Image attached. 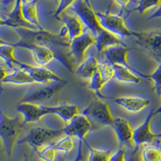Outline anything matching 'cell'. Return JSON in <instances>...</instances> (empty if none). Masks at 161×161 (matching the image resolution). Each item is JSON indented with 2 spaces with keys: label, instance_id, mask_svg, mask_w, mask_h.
Here are the masks:
<instances>
[{
  "label": "cell",
  "instance_id": "38",
  "mask_svg": "<svg viewBox=\"0 0 161 161\" xmlns=\"http://www.w3.org/2000/svg\"><path fill=\"white\" fill-rule=\"evenodd\" d=\"M156 18H161V3L160 5L159 6L158 9L156 10V11H155L152 15H150V16L147 18V19H156Z\"/></svg>",
  "mask_w": 161,
  "mask_h": 161
},
{
  "label": "cell",
  "instance_id": "39",
  "mask_svg": "<svg viewBox=\"0 0 161 161\" xmlns=\"http://www.w3.org/2000/svg\"><path fill=\"white\" fill-rule=\"evenodd\" d=\"M114 1L123 8H126L127 4L130 2V0H114Z\"/></svg>",
  "mask_w": 161,
  "mask_h": 161
},
{
  "label": "cell",
  "instance_id": "6",
  "mask_svg": "<svg viewBox=\"0 0 161 161\" xmlns=\"http://www.w3.org/2000/svg\"><path fill=\"white\" fill-rule=\"evenodd\" d=\"M70 9L85 24L86 29H88L94 36H97L103 28L99 23L96 12L92 9L90 3H87L86 0H76Z\"/></svg>",
  "mask_w": 161,
  "mask_h": 161
},
{
  "label": "cell",
  "instance_id": "44",
  "mask_svg": "<svg viewBox=\"0 0 161 161\" xmlns=\"http://www.w3.org/2000/svg\"><path fill=\"white\" fill-rule=\"evenodd\" d=\"M54 1H55L56 3H58V1H59V0H54Z\"/></svg>",
  "mask_w": 161,
  "mask_h": 161
},
{
  "label": "cell",
  "instance_id": "32",
  "mask_svg": "<svg viewBox=\"0 0 161 161\" xmlns=\"http://www.w3.org/2000/svg\"><path fill=\"white\" fill-rule=\"evenodd\" d=\"M90 80H91L90 85V90H93L97 96H99L100 97H103V95H102V93H101V90H102L103 86L106 85V83H105V81L103 80L102 76L100 75L98 70H97L95 74L93 75V77H92V79Z\"/></svg>",
  "mask_w": 161,
  "mask_h": 161
},
{
  "label": "cell",
  "instance_id": "30",
  "mask_svg": "<svg viewBox=\"0 0 161 161\" xmlns=\"http://www.w3.org/2000/svg\"><path fill=\"white\" fill-rule=\"evenodd\" d=\"M53 146L57 152L69 153L74 147V142L73 140V137L69 136H65V137L62 138L56 143H53Z\"/></svg>",
  "mask_w": 161,
  "mask_h": 161
},
{
  "label": "cell",
  "instance_id": "24",
  "mask_svg": "<svg viewBox=\"0 0 161 161\" xmlns=\"http://www.w3.org/2000/svg\"><path fill=\"white\" fill-rule=\"evenodd\" d=\"M98 61L95 57L90 56L77 66L76 74L83 79L91 80L98 68Z\"/></svg>",
  "mask_w": 161,
  "mask_h": 161
},
{
  "label": "cell",
  "instance_id": "33",
  "mask_svg": "<svg viewBox=\"0 0 161 161\" xmlns=\"http://www.w3.org/2000/svg\"><path fill=\"white\" fill-rule=\"evenodd\" d=\"M161 3V0H139L138 5L132 11H136L139 14H144L147 11L156 7H159Z\"/></svg>",
  "mask_w": 161,
  "mask_h": 161
},
{
  "label": "cell",
  "instance_id": "7",
  "mask_svg": "<svg viewBox=\"0 0 161 161\" xmlns=\"http://www.w3.org/2000/svg\"><path fill=\"white\" fill-rule=\"evenodd\" d=\"M137 44L142 46L149 55L161 64V29L148 31H134Z\"/></svg>",
  "mask_w": 161,
  "mask_h": 161
},
{
  "label": "cell",
  "instance_id": "43",
  "mask_svg": "<svg viewBox=\"0 0 161 161\" xmlns=\"http://www.w3.org/2000/svg\"><path fill=\"white\" fill-rule=\"evenodd\" d=\"M157 136H158V137L160 138V139H161V133H160V134H157Z\"/></svg>",
  "mask_w": 161,
  "mask_h": 161
},
{
  "label": "cell",
  "instance_id": "34",
  "mask_svg": "<svg viewBox=\"0 0 161 161\" xmlns=\"http://www.w3.org/2000/svg\"><path fill=\"white\" fill-rule=\"evenodd\" d=\"M149 80L154 82V90L158 96L161 97V64H159L156 69L148 75Z\"/></svg>",
  "mask_w": 161,
  "mask_h": 161
},
{
  "label": "cell",
  "instance_id": "15",
  "mask_svg": "<svg viewBox=\"0 0 161 161\" xmlns=\"http://www.w3.org/2000/svg\"><path fill=\"white\" fill-rule=\"evenodd\" d=\"M95 36L90 31H85L83 34L77 36L69 43L70 53L78 61H81L85 58L86 52L89 47L95 45Z\"/></svg>",
  "mask_w": 161,
  "mask_h": 161
},
{
  "label": "cell",
  "instance_id": "35",
  "mask_svg": "<svg viewBox=\"0 0 161 161\" xmlns=\"http://www.w3.org/2000/svg\"><path fill=\"white\" fill-rule=\"evenodd\" d=\"M75 2L76 0H60L58 7H57V10H56L55 13H54V17L59 19V16L61 14H63V12L66 11L69 8L72 7V5Z\"/></svg>",
  "mask_w": 161,
  "mask_h": 161
},
{
  "label": "cell",
  "instance_id": "11",
  "mask_svg": "<svg viewBox=\"0 0 161 161\" xmlns=\"http://www.w3.org/2000/svg\"><path fill=\"white\" fill-rule=\"evenodd\" d=\"M111 127L115 132L120 148H123L124 147L130 150L135 148L133 140L134 130L128 121L122 117L114 118Z\"/></svg>",
  "mask_w": 161,
  "mask_h": 161
},
{
  "label": "cell",
  "instance_id": "45",
  "mask_svg": "<svg viewBox=\"0 0 161 161\" xmlns=\"http://www.w3.org/2000/svg\"><path fill=\"white\" fill-rule=\"evenodd\" d=\"M86 2H87V3H90V1H89V0H86Z\"/></svg>",
  "mask_w": 161,
  "mask_h": 161
},
{
  "label": "cell",
  "instance_id": "1",
  "mask_svg": "<svg viewBox=\"0 0 161 161\" xmlns=\"http://www.w3.org/2000/svg\"><path fill=\"white\" fill-rule=\"evenodd\" d=\"M15 29L20 36V40L16 43H9L14 48H26L29 45L47 46L49 48L54 45L69 47L68 32L64 26L60 30V33H53L44 29L33 30L24 28Z\"/></svg>",
  "mask_w": 161,
  "mask_h": 161
},
{
  "label": "cell",
  "instance_id": "8",
  "mask_svg": "<svg viewBox=\"0 0 161 161\" xmlns=\"http://www.w3.org/2000/svg\"><path fill=\"white\" fill-rule=\"evenodd\" d=\"M101 26L106 31L114 35L120 37L134 36V31L129 30L125 24L124 19L120 15H114L110 13L96 12Z\"/></svg>",
  "mask_w": 161,
  "mask_h": 161
},
{
  "label": "cell",
  "instance_id": "25",
  "mask_svg": "<svg viewBox=\"0 0 161 161\" xmlns=\"http://www.w3.org/2000/svg\"><path fill=\"white\" fill-rule=\"evenodd\" d=\"M113 66L114 69V77L119 81L133 84H139L141 82V77L132 70L119 64H113Z\"/></svg>",
  "mask_w": 161,
  "mask_h": 161
},
{
  "label": "cell",
  "instance_id": "16",
  "mask_svg": "<svg viewBox=\"0 0 161 161\" xmlns=\"http://www.w3.org/2000/svg\"><path fill=\"white\" fill-rule=\"evenodd\" d=\"M0 24L1 26H8L15 28H24L33 30L36 28L24 19L22 12V0H15L13 10L7 15L5 19H1Z\"/></svg>",
  "mask_w": 161,
  "mask_h": 161
},
{
  "label": "cell",
  "instance_id": "4",
  "mask_svg": "<svg viewBox=\"0 0 161 161\" xmlns=\"http://www.w3.org/2000/svg\"><path fill=\"white\" fill-rule=\"evenodd\" d=\"M82 114L90 119L92 124L102 126H112L114 120L108 105L99 98L92 99L83 110Z\"/></svg>",
  "mask_w": 161,
  "mask_h": 161
},
{
  "label": "cell",
  "instance_id": "13",
  "mask_svg": "<svg viewBox=\"0 0 161 161\" xmlns=\"http://www.w3.org/2000/svg\"><path fill=\"white\" fill-rule=\"evenodd\" d=\"M16 110L22 114L24 124L36 123L45 115L50 114L48 106L36 103H20Z\"/></svg>",
  "mask_w": 161,
  "mask_h": 161
},
{
  "label": "cell",
  "instance_id": "10",
  "mask_svg": "<svg viewBox=\"0 0 161 161\" xmlns=\"http://www.w3.org/2000/svg\"><path fill=\"white\" fill-rule=\"evenodd\" d=\"M18 68L26 70L32 77L35 82L39 84L48 85L54 82H67L65 80L59 77L53 71L42 66H32L20 62Z\"/></svg>",
  "mask_w": 161,
  "mask_h": 161
},
{
  "label": "cell",
  "instance_id": "19",
  "mask_svg": "<svg viewBox=\"0 0 161 161\" xmlns=\"http://www.w3.org/2000/svg\"><path fill=\"white\" fill-rule=\"evenodd\" d=\"M95 38V47L97 52L99 54L102 53H104L107 48H111V47H114V46H126L122 40H120V39L117 36L114 35L110 31L105 30L104 28L101 30L100 32L97 34Z\"/></svg>",
  "mask_w": 161,
  "mask_h": 161
},
{
  "label": "cell",
  "instance_id": "27",
  "mask_svg": "<svg viewBox=\"0 0 161 161\" xmlns=\"http://www.w3.org/2000/svg\"><path fill=\"white\" fill-rule=\"evenodd\" d=\"M141 157L143 161H161V148L156 145L145 147L141 150Z\"/></svg>",
  "mask_w": 161,
  "mask_h": 161
},
{
  "label": "cell",
  "instance_id": "17",
  "mask_svg": "<svg viewBox=\"0 0 161 161\" xmlns=\"http://www.w3.org/2000/svg\"><path fill=\"white\" fill-rule=\"evenodd\" d=\"M26 48L31 52L33 58L37 64L40 66L45 67L47 64H49L55 59H58L61 62V60L57 57V53L49 47L41 45H29L26 47Z\"/></svg>",
  "mask_w": 161,
  "mask_h": 161
},
{
  "label": "cell",
  "instance_id": "42",
  "mask_svg": "<svg viewBox=\"0 0 161 161\" xmlns=\"http://www.w3.org/2000/svg\"><path fill=\"white\" fill-rule=\"evenodd\" d=\"M24 161H29V160H28V157H27V156H24Z\"/></svg>",
  "mask_w": 161,
  "mask_h": 161
},
{
  "label": "cell",
  "instance_id": "9",
  "mask_svg": "<svg viewBox=\"0 0 161 161\" xmlns=\"http://www.w3.org/2000/svg\"><path fill=\"white\" fill-rule=\"evenodd\" d=\"M67 82H55L53 85L40 86L39 88L34 89L28 92L23 98L20 100V103H29L40 104L48 101L55 96L60 90H62L66 86Z\"/></svg>",
  "mask_w": 161,
  "mask_h": 161
},
{
  "label": "cell",
  "instance_id": "23",
  "mask_svg": "<svg viewBox=\"0 0 161 161\" xmlns=\"http://www.w3.org/2000/svg\"><path fill=\"white\" fill-rule=\"evenodd\" d=\"M1 82L14 85H30L36 83L32 77L26 70L15 67L12 70V73L1 79Z\"/></svg>",
  "mask_w": 161,
  "mask_h": 161
},
{
  "label": "cell",
  "instance_id": "5",
  "mask_svg": "<svg viewBox=\"0 0 161 161\" xmlns=\"http://www.w3.org/2000/svg\"><path fill=\"white\" fill-rule=\"evenodd\" d=\"M93 129V124L90 119L84 114H77L73 118L68 124L64 127V131L65 136H69L71 137H76L80 141L78 153L77 158L74 160L80 161L81 159V142L86 143V136Z\"/></svg>",
  "mask_w": 161,
  "mask_h": 161
},
{
  "label": "cell",
  "instance_id": "29",
  "mask_svg": "<svg viewBox=\"0 0 161 161\" xmlns=\"http://www.w3.org/2000/svg\"><path fill=\"white\" fill-rule=\"evenodd\" d=\"M97 70L106 84L114 77V66L111 63L109 62L108 60H105V61L99 63Z\"/></svg>",
  "mask_w": 161,
  "mask_h": 161
},
{
  "label": "cell",
  "instance_id": "12",
  "mask_svg": "<svg viewBox=\"0 0 161 161\" xmlns=\"http://www.w3.org/2000/svg\"><path fill=\"white\" fill-rule=\"evenodd\" d=\"M128 53L129 49L126 48V46L117 45L107 48L104 52V55L106 57V60H108L109 62H110L111 64L124 66L126 68L132 70L139 77H142V78L148 79V75H146L144 73H140L137 69H136L132 66L130 65V64L127 61V55H128Z\"/></svg>",
  "mask_w": 161,
  "mask_h": 161
},
{
  "label": "cell",
  "instance_id": "31",
  "mask_svg": "<svg viewBox=\"0 0 161 161\" xmlns=\"http://www.w3.org/2000/svg\"><path fill=\"white\" fill-rule=\"evenodd\" d=\"M37 156L39 158L44 161H54L56 159V151L55 147L53 146V143L44 147L43 148L39 149L36 151Z\"/></svg>",
  "mask_w": 161,
  "mask_h": 161
},
{
  "label": "cell",
  "instance_id": "18",
  "mask_svg": "<svg viewBox=\"0 0 161 161\" xmlns=\"http://www.w3.org/2000/svg\"><path fill=\"white\" fill-rule=\"evenodd\" d=\"M114 101L121 107L132 113H138L144 110L151 103L148 99L139 97H120L114 99Z\"/></svg>",
  "mask_w": 161,
  "mask_h": 161
},
{
  "label": "cell",
  "instance_id": "37",
  "mask_svg": "<svg viewBox=\"0 0 161 161\" xmlns=\"http://www.w3.org/2000/svg\"><path fill=\"white\" fill-rule=\"evenodd\" d=\"M126 152L123 148H119L115 153L112 154L109 161H126Z\"/></svg>",
  "mask_w": 161,
  "mask_h": 161
},
{
  "label": "cell",
  "instance_id": "47",
  "mask_svg": "<svg viewBox=\"0 0 161 161\" xmlns=\"http://www.w3.org/2000/svg\"><path fill=\"white\" fill-rule=\"evenodd\" d=\"M73 161H75V160H73Z\"/></svg>",
  "mask_w": 161,
  "mask_h": 161
},
{
  "label": "cell",
  "instance_id": "22",
  "mask_svg": "<svg viewBox=\"0 0 161 161\" xmlns=\"http://www.w3.org/2000/svg\"><path fill=\"white\" fill-rule=\"evenodd\" d=\"M50 114H57L63 121L69 123L79 114V107L75 104H60L48 106Z\"/></svg>",
  "mask_w": 161,
  "mask_h": 161
},
{
  "label": "cell",
  "instance_id": "41",
  "mask_svg": "<svg viewBox=\"0 0 161 161\" xmlns=\"http://www.w3.org/2000/svg\"><path fill=\"white\" fill-rule=\"evenodd\" d=\"M155 114H159V116H160V123H161V103L160 105H159V108L157 109L156 110H155Z\"/></svg>",
  "mask_w": 161,
  "mask_h": 161
},
{
  "label": "cell",
  "instance_id": "40",
  "mask_svg": "<svg viewBox=\"0 0 161 161\" xmlns=\"http://www.w3.org/2000/svg\"><path fill=\"white\" fill-rule=\"evenodd\" d=\"M0 70H1V79H3L8 75L7 74V65H6V68H4L3 65H1V69Z\"/></svg>",
  "mask_w": 161,
  "mask_h": 161
},
{
  "label": "cell",
  "instance_id": "36",
  "mask_svg": "<svg viewBox=\"0 0 161 161\" xmlns=\"http://www.w3.org/2000/svg\"><path fill=\"white\" fill-rule=\"evenodd\" d=\"M126 161H143L141 157V147H135L126 155Z\"/></svg>",
  "mask_w": 161,
  "mask_h": 161
},
{
  "label": "cell",
  "instance_id": "26",
  "mask_svg": "<svg viewBox=\"0 0 161 161\" xmlns=\"http://www.w3.org/2000/svg\"><path fill=\"white\" fill-rule=\"evenodd\" d=\"M14 51L15 48L9 43L1 41V46H0V56L3 58V60L5 61V64L8 68L11 70L14 69V64L18 66L19 64L20 61L16 60V58L14 56Z\"/></svg>",
  "mask_w": 161,
  "mask_h": 161
},
{
  "label": "cell",
  "instance_id": "3",
  "mask_svg": "<svg viewBox=\"0 0 161 161\" xmlns=\"http://www.w3.org/2000/svg\"><path fill=\"white\" fill-rule=\"evenodd\" d=\"M64 135V128L49 129L46 127H34L31 128L28 135L20 140L19 143H27L36 152L44 145L52 143L53 140ZM65 136V135H64Z\"/></svg>",
  "mask_w": 161,
  "mask_h": 161
},
{
  "label": "cell",
  "instance_id": "2",
  "mask_svg": "<svg viewBox=\"0 0 161 161\" xmlns=\"http://www.w3.org/2000/svg\"><path fill=\"white\" fill-rule=\"evenodd\" d=\"M24 126L23 120L19 118H11L1 112L0 114V137L7 156L10 157L13 152L14 146Z\"/></svg>",
  "mask_w": 161,
  "mask_h": 161
},
{
  "label": "cell",
  "instance_id": "28",
  "mask_svg": "<svg viewBox=\"0 0 161 161\" xmlns=\"http://www.w3.org/2000/svg\"><path fill=\"white\" fill-rule=\"evenodd\" d=\"M86 146L88 147L90 155L87 161H109L112 156L111 150H99L93 148L86 142Z\"/></svg>",
  "mask_w": 161,
  "mask_h": 161
},
{
  "label": "cell",
  "instance_id": "20",
  "mask_svg": "<svg viewBox=\"0 0 161 161\" xmlns=\"http://www.w3.org/2000/svg\"><path fill=\"white\" fill-rule=\"evenodd\" d=\"M61 20L64 24V27H65L67 32H68L69 43L72 40L84 33L85 30L83 29L82 22L76 15L64 14L61 17Z\"/></svg>",
  "mask_w": 161,
  "mask_h": 161
},
{
  "label": "cell",
  "instance_id": "46",
  "mask_svg": "<svg viewBox=\"0 0 161 161\" xmlns=\"http://www.w3.org/2000/svg\"><path fill=\"white\" fill-rule=\"evenodd\" d=\"M2 1H3V0H2Z\"/></svg>",
  "mask_w": 161,
  "mask_h": 161
},
{
  "label": "cell",
  "instance_id": "14",
  "mask_svg": "<svg viewBox=\"0 0 161 161\" xmlns=\"http://www.w3.org/2000/svg\"><path fill=\"white\" fill-rule=\"evenodd\" d=\"M155 114V110H151L144 122L134 130L133 140L135 147H141L144 144L152 143L158 137L157 135L152 132L151 123Z\"/></svg>",
  "mask_w": 161,
  "mask_h": 161
},
{
  "label": "cell",
  "instance_id": "21",
  "mask_svg": "<svg viewBox=\"0 0 161 161\" xmlns=\"http://www.w3.org/2000/svg\"><path fill=\"white\" fill-rule=\"evenodd\" d=\"M39 0H22V12L24 19L38 30H44L39 21L37 3Z\"/></svg>",
  "mask_w": 161,
  "mask_h": 161
}]
</instances>
